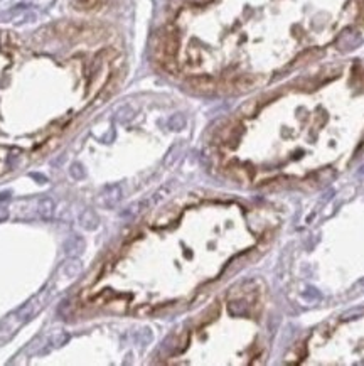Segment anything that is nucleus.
Here are the masks:
<instances>
[{
	"mask_svg": "<svg viewBox=\"0 0 364 366\" xmlns=\"http://www.w3.org/2000/svg\"><path fill=\"white\" fill-rule=\"evenodd\" d=\"M359 41H361V35H359L358 31L348 27V29L342 31L341 35H339L337 46L342 49V51H349V49L356 48V46L359 44Z\"/></svg>",
	"mask_w": 364,
	"mask_h": 366,
	"instance_id": "nucleus-1",
	"label": "nucleus"
},
{
	"mask_svg": "<svg viewBox=\"0 0 364 366\" xmlns=\"http://www.w3.org/2000/svg\"><path fill=\"white\" fill-rule=\"evenodd\" d=\"M105 3V0H74V7L79 10H96Z\"/></svg>",
	"mask_w": 364,
	"mask_h": 366,
	"instance_id": "nucleus-2",
	"label": "nucleus"
},
{
	"mask_svg": "<svg viewBox=\"0 0 364 366\" xmlns=\"http://www.w3.org/2000/svg\"><path fill=\"white\" fill-rule=\"evenodd\" d=\"M7 216H9V211H7V209H2V208H0V221H2V219H5Z\"/></svg>",
	"mask_w": 364,
	"mask_h": 366,
	"instance_id": "nucleus-3",
	"label": "nucleus"
},
{
	"mask_svg": "<svg viewBox=\"0 0 364 366\" xmlns=\"http://www.w3.org/2000/svg\"><path fill=\"white\" fill-rule=\"evenodd\" d=\"M9 194L10 193H2V194H0V201H3L5 198H9Z\"/></svg>",
	"mask_w": 364,
	"mask_h": 366,
	"instance_id": "nucleus-4",
	"label": "nucleus"
}]
</instances>
